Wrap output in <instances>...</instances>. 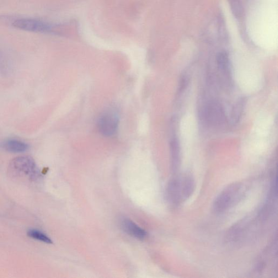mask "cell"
Segmentation results:
<instances>
[{
	"instance_id": "6da1fadb",
	"label": "cell",
	"mask_w": 278,
	"mask_h": 278,
	"mask_svg": "<svg viewBox=\"0 0 278 278\" xmlns=\"http://www.w3.org/2000/svg\"><path fill=\"white\" fill-rule=\"evenodd\" d=\"M195 189V180L191 175L187 174L176 175L169 183L168 199L173 205H180L189 199Z\"/></svg>"
},
{
	"instance_id": "7a4b0ae2",
	"label": "cell",
	"mask_w": 278,
	"mask_h": 278,
	"mask_svg": "<svg viewBox=\"0 0 278 278\" xmlns=\"http://www.w3.org/2000/svg\"><path fill=\"white\" fill-rule=\"evenodd\" d=\"M8 173L15 178H27L35 180L40 176L35 160L30 156H19L13 159L8 166Z\"/></svg>"
},
{
	"instance_id": "3957f363",
	"label": "cell",
	"mask_w": 278,
	"mask_h": 278,
	"mask_svg": "<svg viewBox=\"0 0 278 278\" xmlns=\"http://www.w3.org/2000/svg\"><path fill=\"white\" fill-rule=\"evenodd\" d=\"M243 186L240 184H234L221 192L213 205V209L217 213L223 212L233 206L242 196Z\"/></svg>"
},
{
	"instance_id": "277c9868",
	"label": "cell",
	"mask_w": 278,
	"mask_h": 278,
	"mask_svg": "<svg viewBox=\"0 0 278 278\" xmlns=\"http://www.w3.org/2000/svg\"><path fill=\"white\" fill-rule=\"evenodd\" d=\"M13 26L21 30L38 33H46L52 30V26L49 24L34 19H17L14 21Z\"/></svg>"
},
{
	"instance_id": "5b68a950",
	"label": "cell",
	"mask_w": 278,
	"mask_h": 278,
	"mask_svg": "<svg viewBox=\"0 0 278 278\" xmlns=\"http://www.w3.org/2000/svg\"><path fill=\"white\" fill-rule=\"evenodd\" d=\"M205 116L208 124L212 126H221L226 121L222 106L217 102H212L207 106Z\"/></svg>"
},
{
	"instance_id": "8992f818",
	"label": "cell",
	"mask_w": 278,
	"mask_h": 278,
	"mask_svg": "<svg viewBox=\"0 0 278 278\" xmlns=\"http://www.w3.org/2000/svg\"><path fill=\"white\" fill-rule=\"evenodd\" d=\"M119 125V119L113 113H104L102 115L98 121V127L100 132L105 136L110 137L114 135Z\"/></svg>"
},
{
	"instance_id": "52a82bcc",
	"label": "cell",
	"mask_w": 278,
	"mask_h": 278,
	"mask_svg": "<svg viewBox=\"0 0 278 278\" xmlns=\"http://www.w3.org/2000/svg\"><path fill=\"white\" fill-rule=\"evenodd\" d=\"M0 146L4 151L14 153L25 152L30 148L28 143L14 139H6L1 143Z\"/></svg>"
},
{
	"instance_id": "ba28073f",
	"label": "cell",
	"mask_w": 278,
	"mask_h": 278,
	"mask_svg": "<svg viewBox=\"0 0 278 278\" xmlns=\"http://www.w3.org/2000/svg\"><path fill=\"white\" fill-rule=\"evenodd\" d=\"M121 227L125 233L136 239L142 240L146 237L147 233L129 219H123L121 221Z\"/></svg>"
},
{
	"instance_id": "9c48e42d",
	"label": "cell",
	"mask_w": 278,
	"mask_h": 278,
	"mask_svg": "<svg viewBox=\"0 0 278 278\" xmlns=\"http://www.w3.org/2000/svg\"><path fill=\"white\" fill-rule=\"evenodd\" d=\"M171 152L173 169L174 172L177 173L181 163L180 145L177 138H174L171 140Z\"/></svg>"
},
{
	"instance_id": "30bf717a",
	"label": "cell",
	"mask_w": 278,
	"mask_h": 278,
	"mask_svg": "<svg viewBox=\"0 0 278 278\" xmlns=\"http://www.w3.org/2000/svg\"><path fill=\"white\" fill-rule=\"evenodd\" d=\"M245 103H246V101H245V99H242L234 105L231 115V119L234 124H237L240 119Z\"/></svg>"
},
{
	"instance_id": "8fae6325",
	"label": "cell",
	"mask_w": 278,
	"mask_h": 278,
	"mask_svg": "<svg viewBox=\"0 0 278 278\" xmlns=\"http://www.w3.org/2000/svg\"><path fill=\"white\" fill-rule=\"evenodd\" d=\"M217 66L220 70L223 72H228L229 68V56L226 52L218 53L216 57Z\"/></svg>"
},
{
	"instance_id": "7c38bea8",
	"label": "cell",
	"mask_w": 278,
	"mask_h": 278,
	"mask_svg": "<svg viewBox=\"0 0 278 278\" xmlns=\"http://www.w3.org/2000/svg\"><path fill=\"white\" fill-rule=\"evenodd\" d=\"M28 235L30 238L39 241V242L47 244L52 243L51 239L48 237L45 234L38 231V230L35 229H30L28 232Z\"/></svg>"
}]
</instances>
